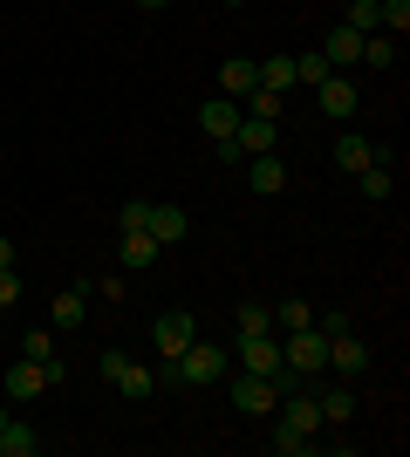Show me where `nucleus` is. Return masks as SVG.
<instances>
[{"label":"nucleus","mask_w":410,"mask_h":457,"mask_svg":"<svg viewBox=\"0 0 410 457\" xmlns=\"http://www.w3.org/2000/svg\"><path fill=\"white\" fill-rule=\"evenodd\" d=\"M273 410H280V430H294V437H322V403H314L301 382H294V389H280V403H273Z\"/></svg>","instance_id":"3"},{"label":"nucleus","mask_w":410,"mask_h":457,"mask_svg":"<svg viewBox=\"0 0 410 457\" xmlns=\"http://www.w3.org/2000/svg\"><path fill=\"white\" fill-rule=\"evenodd\" d=\"M198 123H205V137L219 144V137H233V130H239V103H233V96H213V103L198 110Z\"/></svg>","instance_id":"15"},{"label":"nucleus","mask_w":410,"mask_h":457,"mask_svg":"<svg viewBox=\"0 0 410 457\" xmlns=\"http://www.w3.org/2000/svg\"><path fill=\"white\" fill-rule=\"evenodd\" d=\"M308 321H314V307L301 301V294H288V301L273 307V328H288V335H294V328H308Z\"/></svg>","instance_id":"26"},{"label":"nucleus","mask_w":410,"mask_h":457,"mask_svg":"<svg viewBox=\"0 0 410 457\" xmlns=\"http://www.w3.org/2000/svg\"><path fill=\"white\" fill-rule=\"evenodd\" d=\"M137 7H151V14H157V7H172V0H137Z\"/></svg>","instance_id":"35"},{"label":"nucleus","mask_w":410,"mask_h":457,"mask_svg":"<svg viewBox=\"0 0 410 457\" xmlns=\"http://www.w3.org/2000/svg\"><path fill=\"white\" fill-rule=\"evenodd\" d=\"M356 185H363V198H370V205H383V198L397 191V171H390V164H363V171H356Z\"/></svg>","instance_id":"19"},{"label":"nucleus","mask_w":410,"mask_h":457,"mask_svg":"<svg viewBox=\"0 0 410 457\" xmlns=\"http://www.w3.org/2000/svg\"><path fill=\"white\" fill-rule=\"evenodd\" d=\"M0 423H7V410H0Z\"/></svg>","instance_id":"36"},{"label":"nucleus","mask_w":410,"mask_h":457,"mask_svg":"<svg viewBox=\"0 0 410 457\" xmlns=\"http://www.w3.org/2000/svg\"><path fill=\"white\" fill-rule=\"evenodd\" d=\"M322 55H329V69H349V62H363V35H356L349 21H335L329 41H322Z\"/></svg>","instance_id":"14"},{"label":"nucleus","mask_w":410,"mask_h":457,"mask_svg":"<svg viewBox=\"0 0 410 457\" xmlns=\"http://www.w3.org/2000/svg\"><path fill=\"white\" fill-rule=\"evenodd\" d=\"M226 376V348L213 342H192L185 355H172V382H219Z\"/></svg>","instance_id":"4"},{"label":"nucleus","mask_w":410,"mask_h":457,"mask_svg":"<svg viewBox=\"0 0 410 457\" xmlns=\"http://www.w3.org/2000/svg\"><path fill=\"white\" fill-rule=\"evenodd\" d=\"M144 232H151L157 246H178V239L192 232V219H185L178 205H151V212H144Z\"/></svg>","instance_id":"11"},{"label":"nucleus","mask_w":410,"mask_h":457,"mask_svg":"<svg viewBox=\"0 0 410 457\" xmlns=\"http://www.w3.org/2000/svg\"><path fill=\"white\" fill-rule=\"evenodd\" d=\"M0 389H7L14 403H35L41 389H48V376H41V362H28V355H21L14 369H0Z\"/></svg>","instance_id":"10"},{"label":"nucleus","mask_w":410,"mask_h":457,"mask_svg":"<svg viewBox=\"0 0 410 457\" xmlns=\"http://www.w3.org/2000/svg\"><path fill=\"white\" fill-rule=\"evenodd\" d=\"M260 89H280V96H288L294 89V55H267V62H260Z\"/></svg>","instance_id":"24"},{"label":"nucleus","mask_w":410,"mask_h":457,"mask_svg":"<svg viewBox=\"0 0 410 457\" xmlns=\"http://www.w3.org/2000/svg\"><path fill=\"white\" fill-rule=\"evenodd\" d=\"M239 110H247V116H267V123H280V116H288V96H280V89H254Z\"/></svg>","instance_id":"23"},{"label":"nucleus","mask_w":410,"mask_h":457,"mask_svg":"<svg viewBox=\"0 0 410 457\" xmlns=\"http://www.w3.org/2000/svg\"><path fill=\"white\" fill-rule=\"evenodd\" d=\"M103 382H117V389H123L130 403H144V396L157 389V376H151V369H137L130 355H123V348H110V355H103Z\"/></svg>","instance_id":"5"},{"label":"nucleus","mask_w":410,"mask_h":457,"mask_svg":"<svg viewBox=\"0 0 410 457\" xmlns=\"http://www.w3.org/2000/svg\"><path fill=\"white\" fill-rule=\"evenodd\" d=\"M226 7H239V0H226Z\"/></svg>","instance_id":"37"},{"label":"nucleus","mask_w":410,"mask_h":457,"mask_svg":"<svg viewBox=\"0 0 410 457\" xmlns=\"http://www.w3.org/2000/svg\"><path fill=\"white\" fill-rule=\"evenodd\" d=\"M144 212H151V198H123V232H144Z\"/></svg>","instance_id":"32"},{"label":"nucleus","mask_w":410,"mask_h":457,"mask_svg":"<svg viewBox=\"0 0 410 457\" xmlns=\"http://www.w3.org/2000/svg\"><path fill=\"white\" fill-rule=\"evenodd\" d=\"M35 451H41V430H35V423H14V417L0 423V457H35Z\"/></svg>","instance_id":"17"},{"label":"nucleus","mask_w":410,"mask_h":457,"mask_svg":"<svg viewBox=\"0 0 410 457\" xmlns=\"http://www.w3.org/2000/svg\"><path fill=\"white\" fill-rule=\"evenodd\" d=\"M314 96H322V110H329L335 123H349V116H356V82H349V76H329Z\"/></svg>","instance_id":"16"},{"label":"nucleus","mask_w":410,"mask_h":457,"mask_svg":"<svg viewBox=\"0 0 410 457\" xmlns=\"http://www.w3.org/2000/svg\"><path fill=\"white\" fill-rule=\"evenodd\" d=\"M0 267H14V239L7 232H0Z\"/></svg>","instance_id":"34"},{"label":"nucleus","mask_w":410,"mask_h":457,"mask_svg":"<svg viewBox=\"0 0 410 457\" xmlns=\"http://www.w3.org/2000/svg\"><path fill=\"white\" fill-rule=\"evenodd\" d=\"M280 362L294 369V376H322V369H329V335H322V328H294L288 342H280Z\"/></svg>","instance_id":"1"},{"label":"nucleus","mask_w":410,"mask_h":457,"mask_svg":"<svg viewBox=\"0 0 410 457\" xmlns=\"http://www.w3.org/2000/svg\"><path fill=\"white\" fill-rule=\"evenodd\" d=\"M82 307H89V294H82V287H62L55 307H48V321H55V328H76V321H82Z\"/></svg>","instance_id":"20"},{"label":"nucleus","mask_w":410,"mask_h":457,"mask_svg":"<svg viewBox=\"0 0 410 457\" xmlns=\"http://www.w3.org/2000/svg\"><path fill=\"white\" fill-rule=\"evenodd\" d=\"M151 342H157V355L172 362V355H185V348L198 342V321H192V314H185V307H178V314H164V321L151 328Z\"/></svg>","instance_id":"7"},{"label":"nucleus","mask_w":410,"mask_h":457,"mask_svg":"<svg viewBox=\"0 0 410 457\" xmlns=\"http://www.w3.org/2000/svg\"><path fill=\"white\" fill-rule=\"evenodd\" d=\"M329 369H335L342 382H356L363 369H370V342H363V335H349V328H335V335H329Z\"/></svg>","instance_id":"6"},{"label":"nucleus","mask_w":410,"mask_h":457,"mask_svg":"<svg viewBox=\"0 0 410 457\" xmlns=\"http://www.w3.org/2000/svg\"><path fill=\"white\" fill-rule=\"evenodd\" d=\"M273 444V457H308L314 451V437H294V430H280V437H267Z\"/></svg>","instance_id":"30"},{"label":"nucleus","mask_w":410,"mask_h":457,"mask_svg":"<svg viewBox=\"0 0 410 457\" xmlns=\"http://www.w3.org/2000/svg\"><path fill=\"white\" fill-rule=\"evenodd\" d=\"M273 137H280V123H267V116H247V110H239V130H233L239 157H260V151H273Z\"/></svg>","instance_id":"12"},{"label":"nucleus","mask_w":410,"mask_h":457,"mask_svg":"<svg viewBox=\"0 0 410 457\" xmlns=\"http://www.w3.org/2000/svg\"><path fill=\"white\" fill-rule=\"evenodd\" d=\"M363 62H370V69H397V35L370 28V35H363Z\"/></svg>","instance_id":"21"},{"label":"nucleus","mask_w":410,"mask_h":457,"mask_svg":"<svg viewBox=\"0 0 410 457\" xmlns=\"http://www.w3.org/2000/svg\"><path fill=\"white\" fill-rule=\"evenodd\" d=\"M335 69H329V55H294V82H308V89H322Z\"/></svg>","instance_id":"28"},{"label":"nucleus","mask_w":410,"mask_h":457,"mask_svg":"<svg viewBox=\"0 0 410 457\" xmlns=\"http://www.w3.org/2000/svg\"><path fill=\"white\" fill-rule=\"evenodd\" d=\"M21 355H28V362H48V355H55L48 328H28V335H21Z\"/></svg>","instance_id":"29"},{"label":"nucleus","mask_w":410,"mask_h":457,"mask_svg":"<svg viewBox=\"0 0 410 457\" xmlns=\"http://www.w3.org/2000/svg\"><path fill=\"white\" fill-rule=\"evenodd\" d=\"M273 403H280V376H254V369L233 376V410L239 417H267Z\"/></svg>","instance_id":"2"},{"label":"nucleus","mask_w":410,"mask_h":457,"mask_svg":"<svg viewBox=\"0 0 410 457\" xmlns=\"http://www.w3.org/2000/svg\"><path fill=\"white\" fill-rule=\"evenodd\" d=\"M342 21H349L356 35H370V28H376V0H349V14H342Z\"/></svg>","instance_id":"31"},{"label":"nucleus","mask_w":410,"mask_h":457,"mask_svg":"<svg viewBox=\"0 0 410 457\" xmlns=\"http://www.w3.org/2000/svg\"><path fill=\"white\" fill-rule=\"evenodd\" d=\"M157 253H164V246H157L151 232H123V267H151Z\"/></svg>","instance_id":"25"},{"label":"nucleus","mask_w":410,"mask_h":457,"mask_svg":"<svg viewBox=\"0 0 410 457\" xmlns=\"http://www.w3.org/2000/svg\"><path fill=\"white\" fill-rule=\"evenodd\" d=\"M233 328H239V335H273V307L247 301V307H239V314H233Z\"/></svg>","instance_id":"27"},{"label":"nucleus","mask_w":410,"mask_h":457,"mask_svg":"<svg viewBox=\"0 0 410 457\" xmlns=\"http://www.w3.org/2000/svg\"><path fill=\"white\" fill-rule=\"evenodd\" d=\"M254 89H260V62H247V55L219 62V96H233V103H247Z\"/></svg>","instance_id":"9"},{"label":"nucleus","mask_w":410,"mask_h":457,"mask_svg":"<svg viewBox=\"0 0 410 457\" xmlns=\"http://www.w3.org/2000/svg\"><path fill=\"white\" fill-rule=\"evenodd\" d=\"M239 369H254V376H280V342L273 335H239Z\"/></svg>","instance_id":"8"},{"label":"nucleus","mask_w":410,"mask_h":457,"mask_svg":"<svg viewBox=\"0 0 410 457\" xmlns=\"http://www.w3.org/2000/svg\"><path fill=\"white\" fill-rule=\"evenodd\" d=\"M14 301H21V273L0 267V307H14Z\"/></svg>","instance_id":"33"},{"label":"nucleus","mask_w":410,"mask_h":457,"mask_svg":"<svg viewBox=\"0 0 410 457\" xmlns=\"http://www.w3.org/2000/svg\"><path fill=\"white\" fill-rule=\"evenodd\" d=\"M314 403H322V423H349V417H356V396L342 389V382H335V389H322Z\"/></svg>","instance_id":"22"},{"label":"nucleus","mask_w":410,"mask_h":457,"mask_svg":"<svg viewBox=\"0 0 410 457\" xmlns=\"http://www.w3.org/2000/svg\"><path fill=\"white\" fill-rule=\"evenodd\" d=\"M247 185L260 191V198H273V191H288V164L273 151H260V157H247Z\"/></svg>","instance_id":"13"},{"label":"nucleus","mask_w":410,"mask_h":457,"mask_svg":"<svg viewBox=\"0 0 410 457\" xmlns=\"http://www.w3.org/2000/svg\"><path fill=\"white\" fill-rule=\"evenodd\" d=\"M335 164H342V171H363V164H376V144H370V137H356V130H342Z\"/></svg>","instance_id":"18"}]
</instances>
